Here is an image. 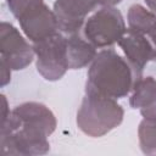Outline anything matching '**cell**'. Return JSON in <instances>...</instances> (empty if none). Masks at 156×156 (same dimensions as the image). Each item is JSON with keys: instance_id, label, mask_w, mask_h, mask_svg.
I'll return each mask as SVG.
<instances>
[{"instance_id": "cell-3", "label": "cell", "mask_w": 156, "mask_h": 156, "mask_svg": "<svg viewBox=\"0 0 156 156\" xmlns=\"http://www.w3.org/2000/svg\"><path fill=\"white\" fill-rule=\"evenodd\" d=\"M123 116L124 110L116 99L85 89L77 112V126L84 134L100 138L118 127Z\"/></svg>"}, {"instance_id": "cell-17", "label": "cell", "mask_w": 156, "mask_h": 156, "mask_svg": "<svg viewBox=\"0 0 156 156\" xmlns=\"http://www.w3.org/2000/svg\"><path fill=\"white\" fill-rule=\"evenodd\" d=\"M1 100H2V122H5L10 115L11 111H9V107H7V101H6V98L5 95H1Z\"/></svg>"}, {"instance_id": "cell-6", "label": "cell", "mask_w": 156, "mask_h": 156, "mask_svg": "<svg viewBox=\"0 0 156 156\" xmlns=\"http://www.w3.org/2000/svg\"><path fill=\"white\" fill-rule=\"evenodd\" d=\"M15 17L18 20L21 29L32 43H38L60 30L54 10H50L44 0H30Z\"/></svg>"}, {"instance_id": "cell-15", "label": "cell", "mask_w": 156, "mask_h": 156, "mask_svg": "<svg viewBox=\"0 0 156 156\" xmlns=\"http://www.w3.org/2000/svg\"><path fill=\"white\" fill-rule=\"evenodd\" d=\"M140 113L144 118H156V101L144 108H140Z\"/></svg>"}, {"instance_id": "cell-10", "label": "cell", "mask_w": 156, "mask_h": 156, "mask_svg": "<svg viewBox=\"0 0 156 156\" xmlns=\"http://www.w3.org/2000/svg\"><path fill=\"white\" fill-rule=\"evenodd\" d=\"M67 56L69 69H79L93 62L96 48L76 32L67 38Z\"/></svg>"}, {"instance_id": "cell-14", "label": "cell", "mask_w": 156, "mask_h": 156, "mask_svg": "<svg viewBox=\"0 0 156 156\" xmlns=\"http://www.w3.org/2000/svg\"><path fill=\"white\" fill-rule=\"evenodd\" d=\"M0 67H1V87H5L10 79H11V68L5 65L4 62H0Z\"/></svg>"}, {"instance_id": "cell-5", "label": "cell", "mask_w": 156, "mask_h": 156, "mask_svg": "<svg viewBox=\"0 0 156 156\" xmlns=\"http://www.w3.org/2000/svg\"><path fill=\"white\" fill-rule=\"evenodd\" d=\"M33 49L37 55V69L46 80H58L69 69L67 38L60 32L33 43Z\"/></svg>"}, {"instance_id": "cell-4", "label": "cell", "mask_w": 156, "mask_h": 156, "mask_svg": "<svg viewBox=\"0 0 156 156\" xmlns=\"http://www.w3.org/2000/svg\"><path fill=\"white\" fill-rule=\"evenodd\" d=\"M127 32L122 13L113 6H105L91 15L83 26V35L95 48L118 43Z\"/></svg>"}, {"instance_id": "cell-16", "label": "cell", "mask_w": 156, "mask_h": 156, "mask_svg": "<svg viewBox=\"0 0 156 156\" xmlns=\"http://www.w3.org/2000/svg\"><path fill=\"white\" fill-rule=\"evenodd\" d=\"M149 38H150V41L152 44V48H154V55H152V60L156 61V21L154 23V26L151 27L150 32L147 33Z\"/></svg>"}, {"instance_id": "cell-7", "label": "cell", "mask_w": 156, "mask_h": 156, "mask_svg": "<svg viewBox=\"0 0 156 156\" xmlns=\"http://www.w3.org/2000/svg\"><path fill=\"white\" fill-rule=\"evenodd\" d=\"M122 0H55L54 12L63 33H76L84 26L87 16L98 6H115Z\"/></svg>"}, {"instance_id": "cell-2", "label": "cell", "mask_w": 156, "mask_h": 156, "mask_svg": "<svg viewBox=\"0 0 156 156\" xmlns=\"http://www.w3.org/2000/svg\"><path fill=\"white\" fill-rule=\"evenodd\" d=\"M138 79L129 62L108 49L98 52L93 60L85 89L117 100L127 96Z\"/></svg>"}, {"instance_id": "cell-1", "label": "cell", "mask_w": 156, "mask_h": 156, "mask_svg": "<svg viewBox=\"0 0 156 156\" xmlns=\"http://www.w3.org/2000/svg\"><path fill=\"white\" fill-rule=\"evenodd\" d=\"M56 117L40 102L16 106L1 123L0 151L2 155L35 156L50 150L48 138L56 129Z\"/></svg>"}, {"instance_id": "cell-13", "label": "cell", "mask_w": 156, "mask_h": 156, "mask_svg": "<svg viewBox=\"0 0 156 156\" xmlns=\"http://www.w3.org/2000/svg\"><path fill=\"white\" fill-rule=\"evenodd\" d=\"M138 135L141 151L146 155H156V118H143Z\"/></svg>"}, {"instance_id": "cell-8", "label": "cell", "mask_w": 156, "mask_h": 156, "mask_svg": "<svg viewBox=\"0 0 156 156\" xmlns=\"http://www.w3.org/2000/svg\"><path fill=\"white\" fill-rule=\"evenodd\" d=\"M0 62L7 65L12 71L26 68L35 55L30 45L16 27L7 22L0 24Z\"/></svg>"}, {"instance_id": "cell-12", "label": "cell", "mask_w": 156, "mask_h": 156, "mask_svg": "<svg viewBox=\"0 0 156 156\" xmlns=\"http://www.w3.org/2000/svg\"><path fill=\"white\" fill-rule=\"evenodd\" d=\"M127 20H128L129 29L145 35L150 32L151 27L154 26L156 21V15L155 12L146 10L144 6L139 4H134L128 10Z\"/></svg>"}, {"instance_id": "cell-11", "label": "cell", "mask_w": 156, "mask_h": 156, "mask_svg": "<svg viewBox=\"0 0 156 156\" xmlns=\"http://www.w3.org/2000/svg\"><path fill=\"white\" fill-rule=\"evenodd\" d=\"M156 101V79L152 77L140 78L133 87L129 104L133 108H144Z\"/></svg>"}, {"instance_id": "cell-18", "label": "cell", "mask_w": 156, "mask_h": 156, "mask_svg": "<svg viewBox=\"0 0 156 156\" xmlns=\"http://www.w3.org/2000/svg\"><path fill=\"white\" fill-rule=\"evenodd\" d=\"M145 2L149 6V9L156 13V0H145Z\"/></svg>"}, {"instance_id": "cell-9", "label": "cell", "mask_w": 156, "mask_h": 156, "mask_svg": "<svg viewBox=\"0 0 156 156\" xmlns=\"http://www.w3.org/2000/svg\"><path fill=\"white\" fill-rule=\"evenodd\" d=\"M119 48L123 50L126 55V60L132 66L135 76L141 78L143 69L145 65L152 60L154 48L152 44L144 34L134 32L132 29H127L124 35L118 41Z\"/></svg>"}]
</instances>
